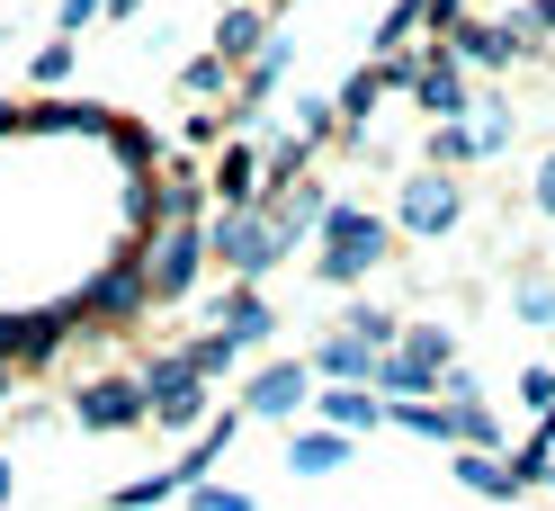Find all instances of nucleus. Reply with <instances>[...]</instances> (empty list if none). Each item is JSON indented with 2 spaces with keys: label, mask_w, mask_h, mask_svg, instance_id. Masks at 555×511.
<instances>
[{
  "label": "nucleus",
  "mask_w": 555,
  "mask_h": 511,
  "mask_svg": "<svg viewBox=\"0 0 555 511\" xmlns=\"http://www.w3.org/2000/svg\"><path fill=\"white\" fill-rule=\"evenodd\" d=\"M206 260H224L233 279L251 288L260 269L278 260V225H269V216H251V207H242V216H216V225H206Z\"/></svg>",
  "instance_id": "obj_1"
},
{
  "label": "nucleus",
  "mask_w": 555,
  "mask_h": 511,
  "mask_svg": "<svg viewBox=\"0 0 555 511\" xmlns=\"http://www.w3.org/2000/svg\"><path fill=\"white\" fill-rule=\"evenodd\" d=\"M144 413L162 422V431H189V422H206V378L170 350V359H153L144 368Z\"/></svg>",
  "instance_id": "obj_2"
},
{
  "label": "nucleus",
  "mask_w": 555,
  "mask_h": 511,
  "mask_svg": "<svg viewBox=\"0 0 555 511\" xmlns=\"http://www.w3.org/2000/svg\"><path fill=\"white\" fill-rule=\"evenodd\" d=\"M197 269H206V233H197V225H162V243L144 252V296H153V305L189 296Z\"/></svg>",
  "instance_id": "obj_3"
},
{
  "label": "nucleus",
  "mask_w": 555,
  "mask_h": 511,
  "mask_svg": "<svg viewBox=\"0 0 555 511\" xmlns=\"http://www.w3.org/2000/svg\"><path fill=\"white\" fill-rule=\"evenodd\" d=\"M367 260H386V225L359 207H332L323 216V279H359Z\"/></svg>",
  "instance_id": "obj_4"
},
{
  "label": "nucleus",
  "mask_w": 555,
  "mask_h": 511,
  "mask_svg": "<svg viewBox=\"0 0 555 511\" xmlns=\"http://www.w3.org/2000/svg\"><path fill=\"white\" fill-rule=\"evenodd\" d=\"M439 368H448V332H439V323H422L395 359H376V368H367V386H386V395H422Z\"/></svg>",
  "instance_id": "obj_5"
},
{
  "label": "nucleus",
  "mask_w": 555,
  "mask_h": 511,
  "mask_svg": "<svg viewBox=\"0 0 555 511\" xmlns=\"http://www.w3.org/2000/svg\"><path fill=\"white\" fill-rule=\"evenodd\" d=\"M144 305H153V296H144V260L126 252L108 279H90V288L73 296V315H81V323H126V315H144Z\"/></svg>",
  "instance_id": "obj_6"
},
{
  "label": "nucleus",
  "mask_w": 555,
  "mask_h": 511,
  "mask_svg": "<svg viewBox=\"0 0 555 511\" xmlns=\"http://www.w3.org/2000/svg\"><path fill=\"white\" fill-rule=\"evenodd\" d=\"M73 413H81V431H134V422H144V386L99 378V386H81V395H73Z\"/></svg>",
  "instance_id": "obj_7"
},
{
  "label": "nucleus",
  "mask_w": 555,
  "mask_h": 511,
  "mask_svg": "<svg viewBox=\"0 0 555 511\" xmlns=\"http://www.w3.org/2000/svg\"><path fill=\"white\" fill-rule=\"evenodd\" d=\"M305 404H314V368H269V378L251 386V404H242V413L287 422V413H305Z\"/></svg>",
  "instance_id": "obj_8"
},
{
  "label": "nucleus",
  "mask_w": 555,
  "mask_h": 511,
  "mask_svg": "<svg viewBox=\"0 0 555 511\" xmlns=\"http://www.w3.org/2000/svg\"><path fill=\"white\" fill-rule=\"evenodd\" d=\"M412 99H422L439 126H457V117H466V81H457V63H448V54H430L422 73H412Z\"/></svg>",
  "instance_id": "obj_9"
},
{
  "label": "nucleus",
  "mask_w": 555,
  "mask_h": 511,
  "mask_svg": "<svg viewBox=\"0 0 555 511\" xmlns=\"http://www.w3.org/2000/svg\"><path fill=\"white\" fill-rule=\"evenodd\" d=\"M216 332L233 341V350H251V341H269V332H278V315H269L251 288H233V296H224V315H216Z\"/></svg>",
  "instance_id": "obj_10"
},
{
  "label": "nucleus",
  "mask_w": 555,
  "mask_h": 511,
  "mask_svg": "<svg viewBox=\"0 0 555 511\" xmlns=\"http://www.w3.org/2000/svg\"><path fill=\"white\" fill-rule=\"evenodd\" d=\"M448 216H457V189H448L439 170H430V180H412V189H403V225H412V233H439Z\"/></svg>",
  "instance_id": "obj_11"
},
{
  "label": "nucleus",
  "mask_w": 555,
  "mask_h": 511,
  "mask_svg": "<svg viewBox=\"0 0 555 511\" xmlns=\"http://www.w3.org/2000/svg\"><path fill=\"white\" fill-rule=\"evenodd\" d=\"M216 197H224V216L260 207V162H251V153H224V162H216Z\"/></svg>",
  "instance_id": "obj_12"
},
{
  "label": "nucleus",
  "mask_w": 555,
  "mask_h": 511,
  "mask_svg": "<svg viewBox=\"0 0 555 511\" xmlns=\"http://www.w3.org/2000/svg\"><path fill=\"white\" fill-rule=\"evenodd\" d=\"M367 368H376V350H367L359 332H332V341H323V378H340V386H359Z\"/></svg>",
  "instance_id": "obj_13"
},
{
  "label": "nucleus",
  "mask_w": 555,
  "mask_h": 511,
  "mask_svg": "<svg viewBox=\"0 0 555 511\" xmlns=\"http://www.w3.org/2000/svg\"><path fill=\"white\" fill-rule=\"evenodd\" d=\"M395 81H403V63H395V73H359L350 90H340V117H350V126H367V117H376V99H386Z\"/></svg>",
  "instance_id": "obj_14"
},
{
  "label": "nucleus",
  "mask_w": 555,
  "mask_h": 511,
  "mask_svg": "<svg viewBox=\"0 0 555 511\" xmlns=\"http://www.w3.org/2000/svg\"><path fill=\"white\" fill-rule=\"evenodd\" d=\"M170 494H189V475H180V467H162V475H134V485H117V511H144V502H170Z\"/></svg>",
  "instance_id": "obj_15"
},
{
  "label": "nucleus",
  "mask_w": 555,
  "mask_h": 511,
  "mask_svg": "<svg viewBox=\"0 0 555 511\" xmlns=\"http://www.w3.org/2000/svg\"><path fill=\"white\" fill-rule=\"evenodd\" d=\"M511 46H519L511 27H475V18H457V54H466V63H502Z\"/></svg>",
  "instance_id": "obj_16"
},
{
  "label": "nucleus",
  "mask_w": 555,
  "mask_h": 511,
  "mask_svg": "<svg viewBox=\"0 0 555 511\" xmlns=\"http://www.w3.org/2000/svg\"><path fill=\"white\" fill-rule=\"evenodd\" d=\"M287 467H296V475H332V467H340V431H305L296 449H287Z\"/></svg>",
  "instance_id": "obj_17"
},
{
  "label": "nucleus",
  "mask_w": 555,
  "mask_h": 511,
  "mask_svg": "<svg viewBox=\"0 0 555 511\" xmlns=\"http://www.w3.org/2000/svg\"><path fill=\"white\" fill-rule=\"evenodd\" d=\"M251 46H260V18H251V10H224V27H216V63H242Z\"/></svg>",
  "instance_id": "obj_18"
},
{
  "label": "nucleus",
  "mask_w": 555,
  "mask_h": 511,
  "mask_svg": "<svg viewBox=\"0 0 555 511\" xmlns=\"http://www.w3.org/2000/svg\"><path fill=\"white\" fill-rule=\"evenodd\" d=\"M323 413H332L340 431H376V395H359V386H340V395H323Z\"/></svg>",
  "instance_id": "obj_19"
},
{
  "label": "nucleus",
  "mask_w": 555,
  "mask_h": 511,
  "mask_svg": "<svg viewBox=\"0 0 555 511\" xmlns=\"http://www.w3.org/2000/svg\"><path fill=\"white\" fill-rule=\"evenodd\" d=\"M180 359L197 368V378H224V368H233L242 350H233V341H224V332H206V341H189V350H180Z\"/></svg>",
  "instance_id": "obj_20"
},
{
  "label": "nucleus",
  "mask_w": 555,
  "mask_h": 511,
  "mask_svg": "<svg viewBox=\"0 0 555 511\" xmlns=\"http://www.w3.org/2000/svg\"><path fill=\"white\" fill-rule=\"evenodd\" d=\"M457 485H466V494H511V475L483 458V449H466V458H457Z\"/></svg>",
  "instance_id": "obj_21"
},
{
  "label": "nucleus",
  "mask_w": 555,
  "mask_h": 511,
  "mask_svg": "<svg viewBox=\"0 0 555 511\" xmlns=\"http://www.w3.org/2000/svg\"><path fill=\"white\" fill-rule=\"evenodd\" d=\"M189 511H251V494H224V485H189Z\"/></svg>",
  "instance_id": "obj_22"
},
{
  "label": "nucleus",
  "mask_w": 555,
  "mask_h": 511,
  "mask_svg": "<svg viewBox=\"0 0 555 511\" xmlns=\"http://www.w3.org/2000/svg\"><path fill=\"white\" fill-rule=\"evenodd\" d=\"M519 404H538V413H555V368H529V378H519Z\"/></svg>",
  "instance_id": "obj_23"
},
{
  "label": "nucleus",
  "mask_w": 555,
  "mask_h": 511,
  "mask_svg": "<svg viewBox=\"0 0 555 511\" xmlns=\"http://www.w3.org/2000/svg\"><path fill=\"white\" fill-rule=\"evenodd\" d=\"M340 332H359L367 350H386V341H395V315H350V323H340Z\"/></svg>",
  "instance_id": "obj_24"
},
{
  "label": "nucleus",
  "mask_w": 555,
  "mask_h": 511,
  "mask_svg": "<svg viewBox=\"0 0 555 511\" xmlns=\"http://www.w3.org/2000/svg\"><path fill=\"white\" fill-rule=\"evenodd\" d=\"M108 144H117L126 162H153V135H144V126H108Z\"/></svg>",
  "instance_id": "obj_25"
},
{
  "label": "nucleus",
  "mask_w": 555,
  "mask_h": 511,
  "mask_svg": "<svg viewBox=\"0 0 555 511\" xmlns=\"http://www.w3.org/2000/svg\"><path fill=\"white\" fill-rule=\"evenodd\" d=\"M63 73H73V37H54V46L37 54V81H63Z\"/></svg>",
  "instance_id": "obj_26"
},
{
  "label": "nucleus",
  "mask_w": 555,
  "mask_h": 511,
  "mask_svg": "<svg viewBox=\"0 0 555 511\" xmlns=\"http://www.w3.org/2000/svg\"><path fill=\"white\" fill-rule=\"evenodd\" d=\"M90 18H99V0H63V27H73V37H81Z\"/></svg>",
  "instance_id": "obj_27"
},
{
  "label": "nucleus",
  "mask_w": 555,
  "mask_h": 511,
  "mask_svg": "<svg viewBox=\"0 0 555 511\" xmlns=\"http://www.w3.org/2000/svg\"><path fill=\"white\" fill-rule=\"evenodd\" d=\"M538 207H546V216H555V162H546V170H538Z\"/></svg>",
  "instance_id": "obj_28"
},
{
  "label": "nucleus",
  "mask_w": 555,
  "mask_h": 511,
  "mask_svg": "<svg viewBox=\"0 0 555 511\" xmlns=\"http://www.w3.org/2000/svg\"><path fill=\"white\" fill-rule=\"evenodd\" d=\"M0 511H10V467H0Z\"/></svg>",
  "instance_id": "obj_29"
},
{
  "label": "nucleus",
  "mask_w": 555,
  "mask_h": 511,
  "mask_svg": "<svg viewBox=\"0 0 555 511\" xmlns=\"http://www.w3.org/2000/svg\"><path fill=\"white\" fill-rule=\"evenodd\" d=\"M99 10H117V18H126V10H134V0H99Z\"/></svg>",
  "instance_id": "obj_30"
}]
</instances>
